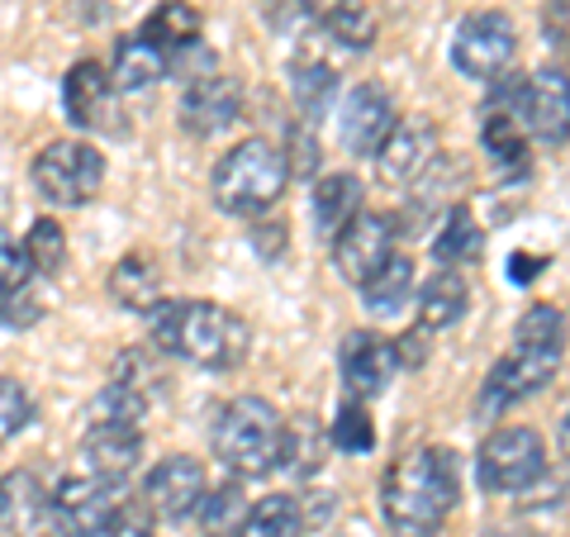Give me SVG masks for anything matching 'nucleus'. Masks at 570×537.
I'll list each match as a JSON object with an SVG mask.
<instances>
[{
    "mask_svg": "<svg viewBox=\"0 0 570 537\" xmlns=\"http://www.w3.org/2000/svg\"><path fill=\"white\" fill-rule=\"evenodd\" d=\"M305 6V14L314 25H324L337 43H347V48H371L376 43V33H381V25H376V14H371V6L366 0H299Z\"/></svg>",
    "mask_w": 570,
    "mask_h": 537,
    "instance_id": "obj_20",
    "label": "nucleus"
},
{
    "mask_svg": "<svg viewBox=\"0 0 570 537\" xmlns=\"http://www.w3.org/2000/svg\"><path fill=\"white\" fill-rule=\"evenodd\" d=\"M209 495V476L195 457L176 452V457H163L157 467L142 480V505H148L153 518H167V524H181V518L200 514Z\"/></svg>",
    "mask_w": 570,
    "mask_h": 537,
    "instance_id": "obj_12",
    "label": "nucleus"
},
{
    "mask_svg": "<svg viewBox=\"0 0 570 537\" xmlns=\"http://www.w3.org/2000/svg\"><path fill=\"white\" fill-rule=\"evenodd\" d=\"M513 115L528 129V138L561 148L570 143V77L561 67H542L513 91Z\"/></svg>",
    "mask_w": 570,
    "mask_h": 537,
    "instance_id": "obj_10",
    "label": "nucleus"
},
{
    "mask_svg": "<svg viewBox=\"0 0 570 537\" xmlns=\"http://www.w3.org/2000/svg\"><path fill=\"white\" fill-rule=\"evenodd\" d=\"M29 281H33V262L24 253V243L10 238L6 228H0V295H6V291H24Z\"/></svg>",
    "mask_w": 570,
    "mask_h": 537,
    "instance_id": "obj_38",
    "label": "nucleus"
},
{
    "mask_svg": "<svg viewBox=\"0 0 570 537\" xmlns=\"http://www.w3.org/2000/svg\"><path fill=\"white\" fill-rule=\"evenodd\" d=\"M557 442H561V452H566V457H570V414H566V419H561V433H557Z\"/></svg>",
    "mask_w": 570,
    "mask_h": 537,
    "instance_id": "obj_47",
    "label": "nucleus"
},
{
    "mask_svg": "<svg viewBox=\"0 0 570 537\" xmlns=\"http://www.w3.org/2000/svg\"><path fill=\"white\" fill-rule=\"evenodd\" d=\"M138 457H142V433L134 423L91 419V428H86V438H81L86 471L100 476V480H119V486H124V476L138 467Z\"/></svg>",
    "mask_w": 570,
    "mask_h": 537,
    "instance_id": "obj_18",
    "label": "nucleus"
},
{
    "mask_svg": "<svg viewBox=\"0 0 570 537\" xmlns=\"http://www.w3.org/2000/svg\"><path fill=\"white\" fill-rule=\"evenodd\" d=\"M142 414H148V400L138 396V390H129V385H119V381H110L96 396V404H91V419H105V423H142Z\"/></svg>",
    "mask_w": 570,
    "mask_h": 537,
    "instance_id": "obj_36",
    "label": "nucleus"
},
{
    "mask_svg": "<svg viewBox=\"0 0 570 537\" xmlns=\"http://www.w3.org/2000/svg\"><path fill=\"white\" fill-rule=\"evenodd\" d=\"M171 71L167 62V52H157L142 33H129V39H119L115 43V58H110V81H115V91L119 96H129V91H148V86H157Z\"/></svg>",
    "mask_w": 570,
    "mask_h": 537,
    "instance_id": "obj_23",
    "label": "nucleus"
},
{
    "mask_svg": "<svg viewBox=\"0 0 570 537\" xmlns=\"http://www.w3.org/2000/svg\"><path fill=\"white\" fill-rule=\"evenodd\" d=\"M48 490H43V480L33 476V471H6L0 476V528L6 533H33L39 528V518L48 514Z\"/></svg>",
    "mask_w": 570,
    "mask_h": 537,
    "instance_id": "obj_22",
    "label": "nucleus"
},
{
    "mask_svg": "<svg viewBox=\"0 0 570 537\" xmlns=\"http://www.w3.org/2000/svg\"><path fill=\"white\" fill-rule=\"evenodd\" d=\"M39 319H43V300L33 295V285L0 295V324L6 329H29V324H39Z\"/></svg>",
    "mask_w": 570,
    "mask_h": 537,
    "instance_id": "obj_39",
    "label": "nucleus"
},
{
    "mask_svg": "<svg viewBox=\"0 0 570 537\" xmlns=\"http://www.w3.org/2000/svg\"><path fill=\"white\" fill-rule=\"evenodd\" d=\"M362 182H356L352 172H328V176H318L314 182V224H318V234H324L328 243L343 234V228L362 214Z\"/></svg>",
    "mask_w": 570,
    "mask_h": 537,
    "instance_id": "obj_21",
    "label": "nucleus"
},
{
    "mask_svg": "<svg viewBox=\"0 0 570 537\" xmlns=\"http://www.w3.org/2000/svg\"><path fill=\"white\" fill-rule=\"evenodd\" d=\"M471 310V285L456 266H442L419 285V329H452Z\"/></svg>",
    "mask_w": 570,
    "mask_h": 537,
    "instance_id": "obj_19",
    "label": "nucleus"
},
{
    "mask_svg": "<svg viewBox=\"0 0 570 537\" xmlns=\"http://www.w3.org/2000/svg\"><path fill=\"white\" fill-rule=\"evenodd\" d=\"M519 348H538V352H566V314L557 304H528V314L519 319Z\"/></svg>",
    "mask_w": 570,
    "mask_h": 537,
    "instance_id": "obj_32",
    "label": "nucleus"
},
{
    "mask_svg": "<svg viewBox=\"0 0 570 537\" xmlns=\"http://www.w3.org/2000/svg\"><path fill=\"white\" fill-rule=\"evenodd\" d=\"M318 461H324V433L314 428V419H295L285 423V452H281V467L291 476H314Z\"/></svg>",
    "mask_w": 570,
    "mask_h": 537,
    "instance_id": "obj_34",
    "label": "nucleus"
},
{
    "mask_svg": "<svg viewBox=\"0 0 570 537\" xmlns=\"http://www.w3.org/2000/svg\"><path fill=\"white\" fill-rule=\"evenodd\" d=\"M409 295H414V262H409L404 253H395L376 276H371L366 285H362V300H366V310L371 314H381V319H390V314H400L404 304H409Z\"/></svg>",
    "mask_w": 570,
    "mask_h": 537,
    "instance_id": "obj_29",
    "label": "nucleus"
},
{
    "mask_svg": "<svg viewBox=\"0 0 570 537\" xmlns=\"http://www.w3.org/2000/svg\"><path fill=\"white\" fill-rule=\"evenodd\" d=\"M513 58H519V29L504 10H475L452 33V62L471 81H504Z\"/></svg>",
    "mask_w": 570,
    "mask_h": 537,
    "instance_id": "obj_7",
    "label": "nucleus"
},
{
    "mask_svg": "<svg viewBox=\"0 0 570 537\" xmlns=\"http://www.w3.org/2000/svg\"><path fill=\"white\" fill-rule=\"evenodd\" d=\"M33 396L20 385V381H10V375H0V442H10V438H20L24 428L33 423Z\"/></svg>",
    "mask_w": 570,
    "mask_h": 537,
    "instance_id": "obj_37",
    "label": "nucleus"
},
{
    "mask_svg": "<svg viewBox=\"0 0 570 537\" xmlns=\"http://www.w3.org/2000/svg\"><path fill=\"white\" fill-rule=\"evenodd\" d=\"M400 110L381 81H362L352 86L343 100V115H337V134H343V148L356 157H376L385 148V138L395 134Z\"/></svg>",
    "mask_w": 570,
    "mask_h": 537,
    "instance_id": "obj_13",
    "label": "nucleus"
},
{
    "mask_svg": "<svg viewBox=\"0 0 570 537\" xmlns=\"http://www.w3.org/2000/svg\"><path fill=\"white\" fill-rule=\"evenodd\" d=\"M475 476L490 495H528L547 476V447L523 423L494 428V433L480 442Z\"/></svg>",
    "mask_w": 570,
    "mask_h": 537,
    "instance_id": "obj_6",
    "label": "nucleus"
},
{
    "mask_svg": "<svg viewBox=\"0 0 570 537\" xmlns=\"http://www.w3.org/2000/svg\"><path fill=\"white\" fill-rule=\"evenodd\" d=\"M110 300L119 310H138L148 314L157 300H163V276H157V262L148 253H129L115 262L110 272Z\"/></svg>",
    "mask_w": 570,
    "mask_h": 537,
    "instance_id": "obj_25",
    "label": "nucleus"
},
{
    "mask_svg": "<svg viewBox=\"0 0 570 537\" xmlns=\"http://www.w3.org/2000/svg\"><path fill=\"white\" fill-rule=\"evenodd\" d=\"M561 357L557 352H538V348H513L509 357H499L490 367L485 385H480V400H475V414L480 419H499L504 409H513L519 400L538 396V390L557 375Z\"/></svg>",
    "mask_w": 570,
    "mask_h": 537,
    "instance_id": "obj_9",
    "label": "nucleus"
},
{
    "mask_svg": "<svg viewBox=\"0 0 570 537\" xmlns=\"http://www.w3.org/2000/svg\"><path fill=\"white\" fill-rule=\"evenodd\" d=\"M200 29H205V20H200V10H195L190 0H163V6L142 20L138 33L157 52H167V62H171L176 52H186L190 43H200Z\"/></svg>",
    "mask_w": 570,
    "mask_h": 537,
    "instance_id": "obj_24",
    "label": "nucleus"
},
{
    "mask_svg": "<svg viewBox=\"0 0 570 537\" xmlns=\"http://www.w3.org/2000/svg\"><path fill=\"white\" fill-rule=\"evenodd\" d=\"M423 333H428V329H409L404 338H395V362H400V367H423V362H428Z\"/></svg>",
    "mask_w": 570,
    "mask_h": 537,
    "instance_id": "obj_42",
    "label": "nucleus"
},
{
    "mask_svg": "<svg viewBox=\"0 0 570 537\" xmlns=\"http://www.w3.org/2000/svg\"><path fill=\"white\" fill-rule=\"evenodd\" d=\"M461 499V457L452 447H414L390 461L381 480V514L400 537H433Z\"/></svg>",
    "mask_w": 570,
    "mask_h": 537,
    "instance_id": "obj_1",
    "label": "nucleus"
},
{
    "mask_svg": "<svg viewBox=\"0 0 570 537\" xmlns=\"http://www.w3.org/2000/svg\"><path fill=\"white\" fill-rule=\"evenodd\" d=\"M100 182H105V157H100L96 143L58 138V143H48V148H39V157H33V191L58 209L86 205L100 191Z\"/></svg>",
    "mask_w": 570,
    "mask_h": 537,
    "instance_id": "obj_5",
    "label": "nucleus"
},
{
    "mask_svg": "<svg viewBox=\"0 0 570 537\" xmlns=\"http://www.w3.org/2000/svg\"><path fill=\"white\" fill-rule=\"evenodd\" d=\"M337 96V71L324 58H295L291 62V100L305 119H318Z\"/></svg>",
    "mask_w": 570,
    "mask_h": 537,
    "instance_id": "obj_28",
    "label": "nucleus"
},
{
    "mask_svg": "<svg viewBox=\"0 0 570 537\" xmlns=\"http://www.w3.org/2000/svg\"><path fill=\"white\" fill-rule=\"evenodd\" d=\"M124 509V486L100 476H71L48 499V514L62 537H105Z\"/></svg>",
    "mask_w": 570,
    "mask_h": 537,
    "instance_id": "obj_8",
    "label": "nucleus"
},
{
    "mask_svg": "<svg viewBox=\"0 0 570 537\" xmlns=\"http://www.w3.org/2000/svg\"><path fill=\"white\" fill-rule=\"evenodd\" d=\"M238 537H305V514L295 495H262L247 509Z\"/></svg>",
    "mask_w": 570,
    "mask_h": 537,
    "instance_id": "obj_30",
    "label": "nucleus"
},
{
    "mask_svg": "<svg viewBox=\"0 0 570 537\" xmlns=\"http://www.w3.org/2000/svg\"><path fill=\"white\" fill-rule=\"evenodd\" d=\"M105 537H157L148 505H124V509H119V518L110 524V533H105Z\"/></svg>",
    "mask_w": 570,
    "mask_h": 537,
    "instance_id": "obj_41",
    "label": "nucleus"
},
{
    "mask_svg": "<svg viewBox=\"0 0 570 537\" xmlns=\"http://www.w3.org/2000/svg\"><path fill=\"white\" fill-rule=\"evenodd\" d=\"M547 33L557 43H570V0H551L547 6Z\"/></svg>",
    "mask_w": 570,
    "mask_h": 537,
    "instance_id": "obj_44",
    "label": "nucleus"
},
{
    "mask_svg": "<svg viewBox=\"0 0 570 537\" xmlns=\"http://www.w3.org/2000/svg\"><path fill=\"white\" fill-rule=\"evenodd\" d=\"M291 182V167H285V153L272 138H243L234 143L219 167L209 176V195L224 214H238V219H262Z\"/></svg>",
    "mask_w": 570,
    "mask_h": 537,
    "instance_id": "obj_4",
    "label": "nucleus"
},
{
    "mask_svg": "<svg viewBox=\"0 0 570 537\" xmlns=\"http://www.w3.org/2000/svg\"><path fill=\"white\" fill-rule=\"evenodd\" d=\"M62 110L77 129H115L119 119V91L96 58L71 62L62 77Z\"/></svg>",
    "mask_w": 570,
    "mask_h": 537,
    "instance_id": "obj_14",
    "label": "nucleus"
},
{
    "mask_svg": "<svg viewBox=\"0 0 570 537\" xmlns=\"http://www.w3.org/2000/svg\"><path fill=\"white\" fill-rule=\"evenodd\" d=\"M547 266V257H532V253H513L509 257V281H519V285H528V281H538V272Z\"/></svg>",
    "mask_w": 570,
    "mask_h": 537,
    "instance_id": "obj_46",
    "label": "nucleus"
},
{
    "mask_svg": "<svg viewBox=\"0 0 570 537\" xmlns=\"http://www.w3.org/2000/svg\"><path fill=\"white\" fill-rule=\"evenodd\" d=\"M148 329L167 357H181L200 371H234L253 348L247 319L214 300H157L148 310Z\"/></svg>",
    "mask_w": 570,
    "mask_h": 537,
    "instance_id": "obj_2",
    "label": "nucleus"
},
{
    "mask_svg": "<svg viewBox=\"0 0 570 537\" xmlns=\"http://www.w3.org/2000/svg\"><path fill=\"white\" fill-rule=\"evenodd\" d=\"M328 442L337 447V452H347V457H362V452H371V447H376V423H371V414H366L362 400H347V404L333 414Z\"/></svg>",
    "mask_w": 570,
    "mask_h": 537,
    "instance_id": "obj_33",
    "label": "nucleus"
},
{
    "mask_svg": "<svg viewBox=\"0 0 570 537\" xmlns=\"http://www.w3.org/2000/svg\"><path fill=\"white\" fill-rule=\"evenodd\" d=\"M480 148L504 172H519L528 163V129L519 124V115H513V105H490V110L480 115Z\"/></svg>",
    "mask_w": 570,
    "mask_h": 537,
    "instance_id": "obj_26",
    "label": "nucleus"
},
{
    "mask_svg": "<svg viewBox=\"0 0 570 537\" xmlns=\"http://www.w3.org/2000/svg\"><path fill=\"white\" fill-rule=\"evenodd\" d=\"M390 257H395V214L362 209L343 234L333 238V266L343 272V281L356 285V291H362Z\"/></svg>",
    "mask_w": 570,
    "mask_h": 537,
    "instance_id": "obj_11",
    "label": "nucleus"
},
{
    "mask_svg": "<svg viewBox=\"0 0 570 537\" xmlns=\"http://www.w3.org/2000/svg\"><path fill=\"white\" fill-rule=\"evenodd\" d=\"M433 157H438L433 119H423V115L400 119L395 134L385 138V148L376 153V176H381V186H414L433 167Z\"/></svg>",
    "mask_w": 570,
    "mask_h": 537,
    "instance_id": "obj_15",
    "label": "nucleus"
},
{
    "mask_svg": "<svg viewBox=\"0 0 570 537\" xmlns=\"http://www.w3.org/2000/svg\"><path fill=\"white\" fill-rule=\"evenodd\" d=\"M253 247L262 257H276L281 247H285V224H257V234H253Z\"/></svg>",
    "mask_w": 570,
    "mask_h": 537,
    "instance_id": "obj_45",
    "label": "nucleus"
},
{
    "mask_svg": "<svg viewBox=\"0 0 570 537\" xmlns=\"http://www.w3.org/2000/svg\"><path fill=\"white\" fill-rule=\"evenodd\" d=\"M238 115H243V86L234 77H219V71L190 81L181 96V129L195 138H214L234 129Z\"/></svg>",
    "mask_w": 570,
    "mask_h": 537,
    "instance_id": "obj_16",
    "label": "nucleus"
},
{
    "mask_svg": "<svg viewBox=\"0 0 570 537\" xmlns=\"http://www.w3.org/2000/svg\"><path fill=\"white\" fill-rule=\"evenodd\" d=\"M314 134H309V119H295L291 124V134H285V167H291V176H314Z\"/></svg>",
    "mask_w": 570,
    "mask_h": 537,
    "instance_id": "obj_40",
    "label": "nucleus"
},
{
    "mask_svg": "<svg viewBox=\"0 0 570 537\" xmlns=\"http://www.w3.org/2000/svg\"><path fill=\"white\" fill-rule=\"evenodd\" d=\"M247 495H243V480H224V486H214L205 495V505H200V528L205 537H238L243 528V518H247Z\"/></svg>",
    "mask_w": 570,
    "mask_h": 537,
    "instance_id": "obj_31",
    "label": "nucleus"
},
{
    "mask_svg": "<svg viewBox=\"0 0 570 537\" xmlns=\"http://www.w3.org/2000/svg\"><path fill=\"white\" fill-rule=\"evenodd\" d=\"M24 253L33 262V276H58L67 262V234L58 219H33L24 234Z\"/></svg>",
    "mask_w": 570,
    "mask_h": 537,
    "instance_id": "obj_35",
    "label": "nucleus"
},
{
    "mask_svg": "<svg viewBox=\"0 0 570 537\" xmlns=\"http://www.w3.org/2000/svg\"><path fill=\"white\" fill-rule=\"evenodd\" d=\"M20 537H52V533H43V528H33V533H20Z\"/></svg>",
    "mask_w": 570,
    "mask_h": 537,
    "instance_id": "obj_48",
    "label": "nucleus"
},
{
    "mask_svg": "<svg viewBox=\"0 0 570 537\" xmlns=\"http://www.w3.org/2000/svg\"><path fill=\"white\" fill-rule=\"evenodd\" d=\"M395 343L381 333H347L343 338V381L356 400H371L395 381Z\"/></svg>",
    "mask_w": 570,
    "mask_h": 537,
    "instance_id": "obj_17",
    "label": "nucleus"
},
{
    "mask_svg": "<svg viewBox=\"0 0 570 537\" xmlns=\"http://www.w3.org/2000/svg\"><path fill=\"white\" fill-rule=\"evenodd\" d=\"M480 253H485V234H480L475 214L466 205H452L448 219L438 224V238H433V257L442 266H466L475 262Z\"/></svg>",
    "mask_w": 570,
    "mask_h": 537,
    "instance_id": "obj_27",
    "label": "nucleus"
},
{
    "mask_svg": "<svg viewBox=\"0 0 570 537\" xmlns=\"http://www.w3.org/2000/svg\"><path fill=\"white\" fill-rule=\"evenodd\" d=\"M209 447L238 480H257V476L281 471V452H285L281 409L262 396L228 400L209 428Z\"/></svg>",
    "mask_w": 570,
    "mask_h": 537,
    "instance_id": "obj_3",
    "label": "nucleus"
},
{
    "mask_svg": "<svg viewBox=\"0 0 570 537\" xmlns=\"http://www.w3.org/2000/svg\"><path fill=\"white\" fill-rule=\"evenodd\" d=\"M337 509V495H309V499H299V514H305V528L314 524H328Z\"/></svg>",
    "mask_w": 570,
    "mask_h": 537,
    "instance_id": "obj_43",
    "label": "nucleus"
}]
</instances>
